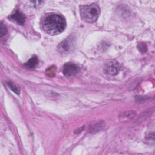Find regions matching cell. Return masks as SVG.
Instances as JSON below:
<instances>
[{
    "mask_svg": "<svg viewBox=\"0 0 155 155\" xmlns=\"http://www.w3.org/2000/svg\"><path fill=\"white\" fill-rule=\"evenodd\" d=\"M42 27L48 34L56 35L64 31L66 27V21L61 15L50 13L43 19Z\"/></svg>",
    "mask_w": 155,
    "mask_h": 155,
    "instance_id": "obj_1",
    "label": "cell"
},
{
    "mask_svg": "<svg viewBox=\"0 0 155 155\" xmlns=\"http://www.w3.org/2000/svg\"><path fill=\"white\" fill-rule=\"evenodd\" d=\"M100 14V8L96 3L80 6V15L81 19L88 23L95 22Z\"/></svg>",
    "mask_w": 155,
    "mask_h": 155,
    "instance_id": "obj_2",
    "label": "cell"
},
{
    "mask_svg": "<svg viewBox=\"0 0 155 155\" xmlns=\"http://www.w3.org/2000/svg\"><path fill=\"white\" fill-rule=\"evenodd\" d=\"M79 71V67L77 65L71 62L65 64L62 68V73L67 77L74 76L78 74Z\"/></svg>",
    "mask_w": 155,
    "mask_h": 155,
    "instance_id": "obj_3",
    "label": "cell"
},
{
    "mask_svg": "<svg viewBox=\"0 0 155 155\" xmlns=\"http://www.w3.org/2000/svg\"><path fill=\"white\" fill-rule=\"evenodd\" d=\"M121 66L116 61H110L106 64L104 67V71L106 73L110 75H116L120 70Z\"/></svg>",
    "mask_w": 155,
    "mask_h": 155,
    "instance_id": "obj_4",
    "label": "cell"
},
{
    "mask_svg": "<svg viewBox=\"0 0 155 155\" xmlns=\"http://www.w3.org/2000/svg\"><path fill=\"white\" fill-rule=\"evenodd\" d=\"M73 39L71 38H67L62 41L58 45V50L61 53H67L73 47Z\"/></svg>",
    "mask_w": 155,
    "mask_h": 155,
    "instance_id": "obj_5",
    "label": "cell"
},
{
    "mask_svg": "<svg viewBox=\"0 0 155 155\" xmlns=\"http://www.w3.org/2000/svg\"><path fill=\"white\" fill-rule=\"evenodd\" d=\"M9 18L16 21L17 23L21 25H23L25 21V16L19 11H16L14 13L12 14L9 16Z\"/></svg>",
    "mask_w": 155,
    "mask_h": 155,
    "instance_id": "obj_6",
    "label": "cell"
},
{
    "mask_svg": "<svg viewBox=\"0 0 155 155\" xmlns=\"http://www.w3.org/2000/svg\"><path fill=\"white\" fill-rule=\"evenodd\" d=\"M38 62H39V61L37 57L33 56L25 64V66L28 68H33L37 66V65L38 64Z\"/></svg>",
    "mask_w": 155,
    "mask_h": 155,
    "instance_id": "obj_7",
    "label": "cell"
},
{
    "mask_svg": "<svg viewBox=\"0 0 155 155\" xmlns=\"http://www.w3.org/2000/svg\"><path fill=\"white\" fill-rule=\"evenodd\" d=\"M7 85L8 86V87L15 93H16L17 94H19L20 93V88H19L18 86H17L16 84H14L13 82H7Z\"/></svg>",
    "mask_w": 155,
    "mask_h": 155,
    "instance_id": "obj_8",
    "label": "cell"
},
{
    "mask_svg": "<svg viewBox=\"0 0 155 155\" xmlns=\"http://www.w3.org/2000/svg\"><path fill=\"white\" fill-rule=\"evenodd\" d=\"M7 32V28L6 27V26L2 24L1 23L0 25V36L1 37H2L3 36H4Z\"/></svg>",
    "mask_w": 155,
    "mask_h": 155,
    "instance_id": "obj_9",
    "label": "cell"
},
{
    "mask_svg": "<svg viewBox=\"0 0 155 155\" xmlns=\"http://www.w3.org/2000/svg\"><path fill=\"white\" fill-rule=\"evenodd\" d=\"M46 73L48 74V76H50V74H52V76H54V74L55 73V68L52 67L48 68L46 71Z\"/></svg>",
    "mask_w": 155,
    "mask_h": 155,
    "instance_id": "obj_10",
    "label": "cell"
},
{
    "mask_svg": "<svg viewBox=\"0 0 155 155\" xmlns=\"http://www.w3.org/2000/svg\"><path fill=\"white\" fill-rule=\"evenodd\" d=\"M140 48H140L141 51H142V50H143V52L147 50V47H146V45H145V44H140Z\"/></svg>",
    "mask_w": 155,
    "mask_h": 155,
    "instance_id": "obj_11",
    "label": "cell"
}]
</instances>
